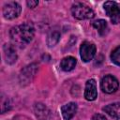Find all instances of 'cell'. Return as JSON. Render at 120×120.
Returning <instances> with one entry per match:
<instances>
[{
	"instance_id": "5",
	"label": "cell",
	"mask_w": 120,
	"mask_h": 120,
	"mask_svg": "<svg viewBox=\"0 0 120 120\" xmlns=\"http://www.w3.org/2000/svg\"><path fill=\"white\" fill-rule=\"evenodd\" d=\"M105 12L111 18L112 23L116 24L120 22V8L118 7L117 3L113 1H107L103 5Z\"/></svg>"
},
{
	"instance_id": "3",
	"label": "cell",
	"mask_w": 120,
	"mask_h": 120,
	"mask_svg": "<svg viewBox=\"0 0 120 120\" xmlns=\"http://www.w3.org/2000/svg\"><path fill=\"white\" fill-rule=\"evenodd\" d=\"M38 70V66L36 63H32V64L26 66L25 68H23L19 76L20 83L23 86L31 83V82L35 78Z\"/></svg>"
},
{
	"instance_id": "9",
	"label": "cell",
	"mask_w": 120,
	"mask_h": 120,
	"mask_svg": "<svg viewBox=\"0 0 120 120\" xmlns=\"http://www.w3.org/2000/svg\"><path fill=\"white\" fill-rule=\"evenodd\" d=\"M3 52H4V58L7 64H14L17 60V52L15 46L13 44H8L6 43L3 47Z\"/></svg>"
},
{
	"instance_id": "12",
	"label": "cell",
	"mask_w": 120,
	"mask_h": 120,
	"mask_svg": "<svg viewBox=\"0 0 120 120\" xmlns=\"http://www.w3.org/2000/svg\"><path fill=\"white\" fill-rule=\"evenodd\" d=\"M103 111L115 120H120V102L109 104L103 108Z\"/></svg>"
},
{
	"instance_id": "19",
	"label": "cell",
	"mask_w": 120,
	"mask_h": 120,
	"mask_svg": "<svg viewBox=\"0 0 120 120\" xmlns=\"http://www.w3.org/2000/svg\"><path fill=\"white\" fill-rule=\"evenodd\" d=\"M92 120H107L106 117L103 115V114H100V113H96L94 114Z\"/></svg>"
},
{
	"instance_id": "2",
	"label": "cell",
	"mask_w": 120,
	"mask_h": 120,
	"mask_svg": "<svg viewBox=\"0 0 120 120\" xmlns=\"http://www.w3.org/2000/svg\"><path fill=\"white\" fill-rule=\"evenodd\" d=\"M71 13L74 18L78 20L92 19L95 15L93 9L83 3H75L71 8Z\"/></svg>"
},
{
	"instance_id": "14",
	"label": "cell",
	"mask_w": 120,
	"mask_h": 120,
	"mask_svg": "<svg viewBox=\"0 0 120 120\" xmlns=\"http://www.w3.org/2000/svg\"><path fill=\"white\" fill-rule=\"evenodd\" d=\"M92 25L98 30V32L99 33V35L103 36L106 34L107 32V29H108V23L105 20H102V19H99V20H97L95 22H93Z\"/></svg>"
},
{
	"instance_id": "4",
	"label": "cell",
	"mask_w": 120,
	"mask_h": 120,
	"mask_svg": "<svg viewBox=\"0 0 120 120\" xmlns=\"http://www.w3.org/2000/svg\"><path fill=\"white\" fill-rule=\"evenodd\" d=\"M118 86H119L118 80L112 75H106L101 79L100 87L104 93L107 94L114 93L118 89Z\"/></svg>"
},
{
	"instance_id": "11",
	"label": "cell",
	"mask_w": 120,
	"mask_h": 120,
	"mask_svg": "<svg viewBox=\"0 0 120 120\" xmlns=\"http://www.w3.org/2000/svg\"><path fill=\"white\" fill-rule=\"evenodd\" d=\"M77 104L75 102H68L62 106L61 112L65 120H70L77 112Z\"/></svg>"
},
{
	"instance_id": "16",
	"label": "cell",
	"mask_w": 120,
	"mask_h": 120,
	"mask_svg": "<svg viewBox=\"0 0 120 120\" xmlns=\"http://www.w3.org/2000/svg\"><path fill=\"white\" fill-rule=\"evenodd\" d=\"M111 59L112 61L117 65V66H120V46L116 47L111 53Z\"/></svg>"
},
{
	"instance_id": "13",
	"label": "cell",
	"mask_w": 120,
	"mask_h": 120,
	"mask_svg": "<svg viewBox=\"0 0 120 120\" xmlns=\"http://www.w3.org/2000/svg\"><path fill=\"white\" fill-rule=\"evenodd\" d=\"M76 64H77L76 58H74L73 56H67L61 60L60 68L62 70L68 72V71H71L75 68Z\"/></svg>"
},
{
	"instance_id": "17",
	"label": "cell",
	"mask_w": 120,
	"mask_h": 120,
	"mask_svg": "<svg viewBox=\"0 0 120 120\" xmlns=\"http://www.w3.org/2000/svg\"><path fill=\"white\" fill-rule=\"evenodd\" d=\"M1 107H2V113H4L6 111H8L11 107L10 105V101H9V98H6L5 97H2V101H1Z\"/></svg>"
},
{
	"instance_id": "15",
	"label": "cell",
	"mask_w": 120,
	"mask_h": 120,
	"mask_svg": "<svg viewBox=\"0 0 120 120\" xmlns=\"http://www.w3.org/2000/svg\"><path fill=\"white\" fill-rule=\"evenodd\" d=\"M59 40H60V33L56 30L52 31L49 33V35L47 37V45H48V47L52 48V47L55 46Z\"/></svg>"
},
{
	"instance_id": "6",
	"label": "cell",
	"mask_w": 120,
	"mask_h": 120,
	"mask_svg": "<svg viewBox=\"0 0 120 120\" xmlns=\"http://www.w3.org/2000/svg\"><path fill=\"white\" fill-rule=\"evenodd\" d=\"M96 54V45L90 41H83L80 47V55L83 62L91 61Z\"/></svg>"
},
{
	"instance_id": "10",
	"label": "cell",
	"mask_w": 120,
	"mask_h": 120,
	"mask_svg": "<svg viewBox=\"0 0 120 120\" xmlns=\"http://www.w3.org/2000/svg\"><path fill=\"white\" fill-rule=\"evenodd\" d=\"M34 112L38 120H49L51 117L50 109L43 103H37L34 106Z\"/></svg>"
},
{
	"instance_id": "1",
	"label": "cell",
	"mask_w": 120,
	"mask_h": 120,
	"mask_svg": "<svg viewBox=\"0 0 120 120\" xmlns=\"http://www.w3.org/2000/svg\"><path fill=\"white\" fill-rule=\"evenodd\" d=\"M35 36V29L30 23H22L14 26L9 31V37L14 46L20 48L29 44Z\"/></svg>"
},
{
	"instance_id": "18",
	"label": "cell",
	"mask_w": 120,
	"mask_h": 120,
	"mask_svg": "<svg viewBox=\"0 0 120 120\" xmlns=\"http://www.w3.org/2000/svg\"><path fill=\"white\" fill-rule=\"evenodd\" d=\"M26 4H27L28 8H36V7L38 5V1H33V0H30V1H27Z\"/></svg>"
},
{
	"instance_id": "8",
	"label": "cell",
	"mask_w": 120,
	"mask_h": 120,
	"mask_svg": "<svg viewBox=\"0 0 120 120\" xmlns=\"http://www.w3.org/2000/svg\"><path fill=\"white\" fill-rule=\"evenodd\" d=\"M98 97V91H97V82L94 79H90L85 83L84 88V98L88 101H93Z\"/></svg>"
},
{
	"instance_id": "7",
	"label": "cell",
	"mask_w": 120,
	"mask_h": 120,
	"mask_svg": "<svg viewBox=\"0 0 120 120\" xmlns=\"http://www.w3.org/2000/svg\"><path fill=\"white\" fill-rule=\"evenodd\" d=\"M22 8L17 2H8L3 7V15L7 20H13L21 13Z\"/></svg>"
}]
</instances>
